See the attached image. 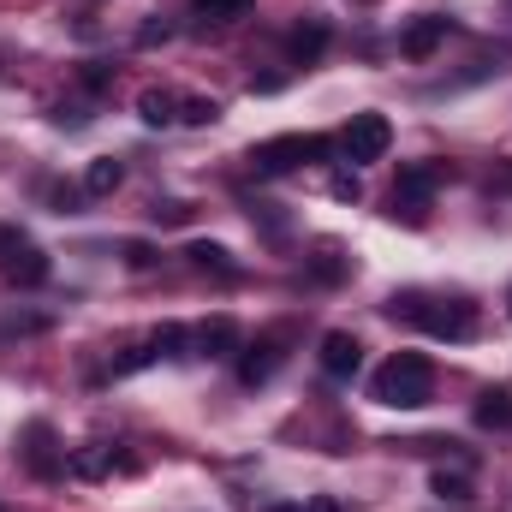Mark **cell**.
I'll list each match as a JSON object with an SVG mask.
<instances>
[{
  "mask_svg": "<svg viewBox=\"0 0 512 512\" xmlns=\"http://www.w3.org/2000/svg\"><path fill=\"white\" fill-rule=\"evenodd\" d=\"M179 120L185 126H215L221 120V102L215 96H179Z\"/></svg>",
  "mask_w": 512,
  "mask_h": 512,
  "instance_id": "d6986e66",
  "label": "cell"
},
{
  "mask_svg": "<svg viewBox=\"0 0 512 512\" xmlns=\"http://www.w3.org/2000/svg\"><path fill=\"white\" fill-rule=\"evenodd\" d=\"M358 6H370V0H358Z\"/></svg>",
  "mask_w": 512,
  "mask_h": 512,
  "instance_id": "e575fe53",
  "label": "cell"
},
{
  "mask_svg": "<svg viewBox=\"0 0 512 512\" xmlns=\"http://www.w3.org/2000/svg\"><path fill=\"white\" fill-rule=\"evenodd\" d=\"M209 24H233V18H245L251 12V0H191Z\"/></svg>",
  "mask_w": 512,
  "mask_h": 512,
  "instance_id": "44dd1931",
  "label": "cell"
},
{
  "mask_svg": "<svg viewBox=\"0 0 512 512\" xmlns=\"http://www.w3.org/2000/svg\"><path fill=\"white\" fill-rule=\"evenodd\" d=\"M137 120L143 126H179V90H143L137 96Z\"/></svg>",
  "mask_w": 512,
  "mask_h": 512,
  "instance_id": "9a60e30c",
  "label": "cell"
},
{
  "mask_svg": "<svg viewBox=\"0 0 512 512\" xmlns=\"http://www.w3.org/2000/svg\"><path fill=\"white\" fill-rule=\"evenodd\" d=\"M304 512H346V507H340L334 495H310V501H304Z\"/></svg>",
  "mask_w": 512,
  "mask_h": 512,
  "instance_id": "f546056e",
  "label": "cell"
},
{
  "mask_svg": "<svg viewBox=\"0 0 512 512\" xmlns=\"http://www.w3.org/2000/svg\"><path fill=\"white\" fill-rule=\"evenodd\" d=\"M322 370L334 376V382H352L358 376V364H364V346H358V334H346V328H334V334H322Z\"/></svg>",
  "mask_w": 512,
  "mask_h": 512,
  "instance_id": "9c48e42d",
  "label": "cell"
},
{
  "mask_svg": "<svg viewBox=\"0 0 512 512\" xmlns=\"http://www.w3.org/2000/svg\"><path fill=\"white\" fill-rule=\"evenodd\" d=\"M286 346H292V334L286 328H268V334H256L251 346H239V382L245 387H262L280 376V364H286Z\"/></svg>",
  "mask_w": 512,
  "mask_h": 512,
  "instance_id": "5b68a950",
  "label": "cell"
},
{
  "mask_svg": "<svg viewBox=\"0 0 512 512\" xmlns=\"http://www.w3.org/2000/svg\"><path fill=\"white\" fill-rule=\"evenodd\" d=\"M507 316H512V292H507Z\"/></svg>",
  "mask_w": 512,
  "mask_h": 512,
  "instance_id": "836d02e7",
  "label": "cell"
},
{
  "mask_svg": "<svg viewBox=\"0 0 512 512\" xmlns=\"http://www.w3.org/2000/svg\"><path fill=\"white\" fill-rule=\"evenodd\" d=\"M447 30H453V18H441V12H423V18H411V24L399 30V54H405V60H429V54L447 42Z\"/></svg>",
  "mask_w": 512,
  "mask_h": 512,
  "instance_id": "ba28073f",
  "label": "cell"
},
{
  "mask_svg": "<svg viewBox=\"0 0 512 512\" xmlns=\"http://www.w3.org/2000/svg\"><path fill=\"white\" fill-rule=\"evenodd\" d=\"M167 36H173L167 24H143V30H137V42H143V48H155V42H167Z\"/></svg>",
  "mask_w": 512,
  "mask_h": 512,
  "instance_id": "83f0119b",
  "label": "cell"
},
{
  "mask_svg": "<svg viewBox=\"0 0 512 512\" xmlns=\"http://www.w3.org/2000/svg\"><path fill=\"white\" fill-rule=\"evenodd\" d=\"M149 346H155V358H167V364L197 358V352H191V328H179V322H161V328L149 334Z\"/></svg>",
  "mask_w": 512,
  "mask_h": 512,
  "instance_id": "ac0fdd59",
  "label": "cell"
},
{
  "mask_svg": "<svg viewBox=\"0 0 512 512\" xmlns=\"http://www.w3.org/2000/svg\"><path fill=\"white\" fill-rule=\"evenodd\" d=\"M310 274H316L322 286H334V280H346V262H340V256H334V251H322V256H316V262H310Z\"/></svg>",
  "mask_w": 512,
  "mask_h": 512,
  "instance_id": "cb8c5ba5",
  "label": "cell"
},
{
  "mask_svg": "<svg viewBox=\"0 0 512 512\" xmlns=\"http://www.w3.org/2000/svg\"><path fill=\"white\" fill-rule=\"evenodd\" d=\"M429 489H435L441 501H453V507H465V501H471V477H459V471H435V477H429Z\"/></svg>",
  "mask_w": 512,
  "mask_h": 512,
  "instance_id": "ffe728a7",
  "label": "cell"
},
{
  "mask_svg": "<svg viewBox=\"0 0 512 512\" xmlns=\"http://www.w3.org/2000/svg\"><path fill=\"white\" fill-rule=\"evenodd\" d=\"M322 48H328V24H322V18L292 24V36H286V60H292V66H316Z\"/></svg>",
  "mask_w": 512,
  "mask_h": 512,
  "instance_id": "4fadbf2b",
  "label": "cell"
},
{
  "mask_svg": "<svg viewBox=\"0 0 512 512\" xmlns=\"http://www.w3.org/2000/svg\"><path fill=\"white\" fill-rule=\"evenodd\" d=\"M477 429H495V435H512V393L507 387H489L483 399H477Z\"/></svg>",
  "mask_w": 512,
  "mask_h": 512,
  "instance_id": "5bb4252c",
  "label": "cell"
},
{
  "mask_svg": "<svg viewBox=\"0 0 512 512\" xmlns=\"http://www.w3.org/2000/svg\"><path fill=\"white\" fill-rule=\"evenodd\" d=\"M143 364H155V346H149V340H143V346H126V352L108 364V376H137Z\"/></svg>",
  "mask_w": 512,
  "mask_h": 512,
  "instance_id": "7402d4cb",
  "label": "cell"
},
{
  "mask_svg": "<svg viewBox=\"0 0 512 512\" xmlns=\"http://www.w3.org/2000/svg\"><path fill=\"white\" fill-rule=\"evenodd\" d=\"M78 197H84V185H48V203H54L60 215H72V209H78Z\"/></svg>",
  "mask_w": 512,
  "mask_h": 512,
  "instance_id": "d4e9b609",
  "label": "cell"
},
{
  "mask_svg": "<svg viewBox=\"0 0 512 512\" xmlns=\"http://www.w3.org/2000/svg\"><path fill=\"white\" fill-rule=\"evenodd\" d=\"M66 471L84 477V483H96V477H114V471H137V459H131V453H114L108 441H90V447H78V453L66 459Z\"/></svg>",
  "mask_w": 512,
  "mask_h": 512,
  "instance_id": "52a82bcc",
  "label": "cell"
},
{
  "mask_svg": "<svg viewBox=\"0 0 512 512\" xmlns=\"http://www.w3.org/2000/svg\"><path fill=\"white\" fill-rule=\"evenodd\" d=\"M191 346H197V358H239L245 334H239V322H233V316H209V322L191 334Z\"/></svg>",
  "mask_w": 512,
  "mask_h": 512,
  "instance_id": "8fae6325",
  "label": "cell"
},
{
  "mask_svg": "<svg viewBox=\"0 0 512 512\" xmlns=\"http://www.w3.org/2000/svg\"><path fill=\"white\" fill-rule=\"evenodd\" d=\"M387 149H393L387 114H352L346 131H340V155H346V161H382Z\"/></svg>",
  "mask_w": 512,
  "mask_h": 512,
  "instance_id": "8992f818",
  "label": "cell"
},
{
  "mask_svg": "<svg viewBox=\"0 0 512 512\" xmlns=\"http://www.w3.org/2000/svg\"><path fill=\"white\" fill-rule=\"evenodd\" d=\"M149 221H161V227H185V221H191V203H179V197H155V203H149Z\"/></svg>",
  "mask_w": 512,
  "mask_h": 512,
  "instance_id": "603a6c76",
  "label": "cell"
},
{
  "mask_svg": "<svg viewBox=\"0 0 512 512\" xmlns=\"http://www.w3.org/2000/svg\"><path fill=\"white\" fill-rule=\"evenodd\" d=\"M387 316L393 322H411L435 340H471L477 334V310L465 298H429V292H393L387 298Z\"/></svg>",
  "mask_w": 512,
  "mask_h": 512,
  "instance_id": "6da1fadb",
  "label": "cell"
},
{
  "mask_svg": "<svg viewBox=\"0 0 512 512\" xmlns=\"http://www.w3.org/2000/svg\"><path fill=\"white\" fill-rule=\"evenodd\" d=\"M120 179H126V161L96 155V161L84 167V197H114V191H120Z\"/></svg>",
  "mask_w": 512,
  "mask_h": 512,
  "instance_id": "2e32d148",
  "label": "cell"
},
{
  "mask_svg": "<svg viewBox=\"0 0 512 512\" xmlns=\"http://www.w3.org/2000/svg\"><path fill=\"white\" fill-rule=\"evenodd\" d=\"M447 179V167H435V161H405L399 167V179H393V203H429V191Z\"/></svg>",
  "mask_w": 512,
  "mask_h": 512,
  "instance_id": "30bf717a",
  "label": "cell"
},
{
  "mask_svg": "<svg viewBox=\"0 0 512 512\" xmlns=\"http://www.w3.org/2000/svg\"><path fill=\"white\" fill-rule=\"evenodd\" d=\"M18 245H24V233H18V227H0V256H12Z\"/></svg>",
  "mask_w": 512,
  "mask_h": 512,
  "instance_id": "4dcf8cb0",
  "label": "cell"
},
{
  "mask_svg": "<svg viewBox=\"0 0 512 512\" xmlns=\"http://www.w3.org/2000/svg\"><path fill=\"white\" fill-rule=\"evenodd\" d=\"M185 256H191V268H203V274H221V280H233V274H239L233 251H227V245H215V239H197Z\"/></svg>",
  "mask_w": 512,
  "mask_h": 512,
  "instance_id": "e0dca14e",
  "label": "cell"
},
{
  "mask_svg": "<svg viewBox=\"0 0 512 512\" xmlns=\"http://www.w3.org/2000/svg\"><path fill=\"white\" fill-rule=\"evenodd\" d=\"M370 399L376 405H393V411H417L435 399V364L423 352H393L382 370L370 376Z\"/></svg>",
  "mask_w": 512,
  "mask_h": 512,
  "instance_id": "7a4b0ae2",
  "label": "cell"
},
{
  "mask_svg": "<svg viewBox=\"0 0 512 512\" xmlns=\"http://www.w3.org/2000/svg\"><path fill=\"white\" fill-rule=\"evenodd\" d=\"M0 274H6L12 286H42V280L54 274V262H48V256L36 251L30 239H24V245H18L12 256H0Z\"/></svg>",
  "mask_w": 512,
  "mask_h": 512,
  "instance_id": "7c38bea8",
  "label": "cell"
},
{
  "mask_svg": "<svg viewBox=\"0 0 512 512\" xmlns=\"http://www.w3.org/2000/svg\"><path fill=\"white\" fill-rule=\"evenodd\" d=\"M126 262H131V268H155V245L131 239V245H126Z\"/></svg>",
  "mask_w": 512,
  "mask_h": 512,
  "instance_id": "4316f807",
  "label": "cell"
},
{
  "mask_svg": "<svg viewBox=\"0 0 512 512\" xmlns=\"http://www.w3.org/2000/svg\"><path fill=\"white\" fill-rule=\"evenodd\" d=\"M501 185H507V191H512V161H507V167H501Z\"/></svg>",
  "mask_w": 512,
  "mask_h": 512,
  "instance_id": "1f68e13d",
  "label": "cell"
},
{
  "mask_svg": "<svg viewBox=\"0 0 512 512\" xmlns=\"http://www.w3.org/2000/svg\"><path fill=\"white\" fill-rule=\"evenodd\" d=\"M0 512H6V507H0Z\"/></svg>",
  "mask_w": 512,
  "mask_h": 512,
  "instance_id": "d590c367",
  "label": "cell"
},
{
  "mask_svg": "<svg viewBox=\"0 0 512 512\" xmlns=\"http://www.w3.org/2000/svg\"><path fill=\"white\" fill-rule=\"evenodd\" d=\"M334 149H340V143H334V137H322V131H286V137L256 143V149H251V167H256V179H286V173H298V167L328 161Z\"/></svg>",
  "mask_w": 512,
  "mask_h": 512,
  "instance_id": "3957f363",
  "label": "cell"
},
{
  "mask_svg": "<svg viewBox=\"0 0 512 512\" xmlns=\"http://www.w3.org/2000/svg\"><path fill=\"white\" fill-rule=\"evenodd\" d=\"M84 84H90V90H108V84H114V72H108V66H84Z\"/></svg>",
  "mask_w": 512,
  "mask_h": 512,
  "instance_id": "f1b7e54d",
  "label": "cell"
},
{
  "mask_svg": "<svg viewBox=\"0 0 512 512\" xmlns=\"http://www.w3.org/2000/svg\"><path fill=\"white\" fill-rule=\"evenodd\" d=\"M268 512H304V507H268Z\"/></svg>",
  "mask_w": 512,
  "mask_h": 512,
  "instance_id": "d6a6232c",
  "label": "cell"
},
{
  "mask_svg": "<svg viewBox=\"0 0 512 512\" xmlns=\"http://www.w3.org/2000/svg\"><path fill=\"white\" fill-rule=\"evenodd\" d=\"M18 459H24V471L30 477H42V483H54V477H66V447H60V435H54V423H24V435H18Z\"/></svg>",
  "mask_w": 512,
  "mask_h": 512,
  "instance_id": "277c9868",
  "label": "cell"
},
{
  "mask_svg": "<svg viewBox=\"0 0 512 512\" xmlns=\"http://www.w3.org/2000/svg\"><path fill=\"white\" fill-rule=\"evenodd\" d=\"M328 191H334L340 203H358V197H364V185H358V173H334V185H328Z\"/></svg>",
  "mask_w": 512,
  "mask_h": 512,
  "instance_id": "484cf974",
  "label": "cell"
}]
</instances>
